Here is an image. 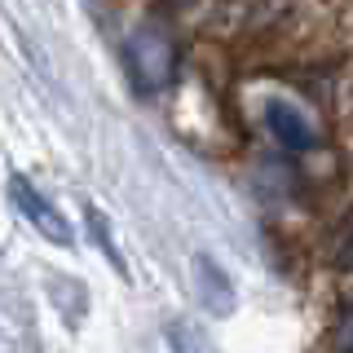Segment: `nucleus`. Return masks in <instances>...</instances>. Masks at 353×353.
Returning <instances> with one entry per match:
<instances>
[{"mask_svg":"<svg viewBox=\"0 0 353 353\" xmlns=\"http://www.w3.org/2000/svg\"><path fill=\"white\" fill-rule=\"evenodd\" d=\"M9 194H14V208L18 212H27L36 225L44 230V239H53V243H71V225L58 216V208H49L44 199L36 194V185L31 181H22V176H14L9 181Z\"/></svg>","mask_w":353,"mask_h":353,"instance_id":"obj_3","label":"nucleus"},{"mask_svg":"<svg viewBox=\"0 0 353 353\" xmlns=\"http://www.w3.org/2000/svg\"><path fill=\"white\" fill-rule=\"evenodd\" d=\"M124 53H128V75H132V84H137L141 97H154V93H163V88L172 84V75H176V44H172V36L159 27V22H141V27L128 36Z\"/></svg>","mask_w":353,"mask_h":353,"instance_id":"obj_1","label":"nucleus"},{"mask_svg":"<svg viewBox=\"0 0 353 353\" xmlns=\"http://www.w3.org/2000/svg\"><path fill=\"white\" fill-rule=\"evenodd\" d=\"M340 353H353V301H349V309H345V318H340Z\"/></svg>","mask_w":353,"mask_h":353,"instance_id":"obj_5","label":"nucleus"},{"mask_svg":"<svg viewBox=\"0 0 353 353\" xmlns=\"http://www.w3.org/2000/svg\"><path fill=\"white\" fill-rule=\"evenodd\" d=\"M336 265L353 274V216L345 221V225H340V239H336Z\"/></svg>","mask_w":353,"mask_h":353,"instance_id":"obj_4","label":"nucleus"},{"mask_svg":"<svg viewBox=\"0 0 353 353\" xmlns=\"http://www.w3.org/2000/svg\"><path fill=\"white\" fill-rule=\"evenodd\" d=\"M265 128H270V137L279 141L283 150H292V154H301V150H314L318 146V132L314 124L305 119V110H296L287 97H270L265 102Z\"/></svg>","mask_w":353,"mask_h":353,"instance_id":"obj_2","label":"nucleus"}]
</instances>
